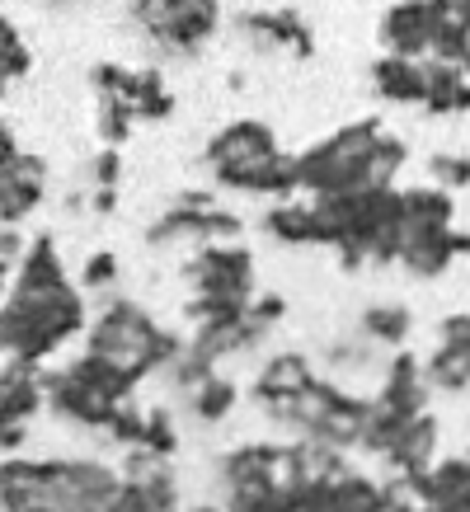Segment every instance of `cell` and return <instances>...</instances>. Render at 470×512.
I'll use <instances>...</instances> for the list:
<instances>
[{
	"label": "cell",
	"instance_id": "f1b7e54d",
	"mask_svg": "<svg viewBox=\"0 0 470 512\" xmlns=\"http://www.w3.org/2000/svg\"><path fill=\"white\" fill-rule=\"evenodd\" d=\"M452 249L456 254H470V231H452Z\"/></svg>",
	"mask_w": 470,
	"mask_h": 512
},
{
	"label": "cell",
	"instance_id": "83f0119b",
	"mask_svg": "<svg viewBox=\"0 0 470 512\" xmlns=\"http://www.w3.org/2000/svg\"><path fill=\"white\" fill-rule=\"evenodd\" d=\"M19 249H24V240H19L15 231H10V226H5V231H0V259H5V264H10V259H15Z\"/></svg>",
	"mask_w": 470,
	"mask_h": 512
},
{
	"label": "cell",
	"instance_id": "e0dca14e",
	"mask_svg": "<svg viewBox=\"0 0 470 512\" xmlns=\"http://www.w3.org/2000/svg\"><path fill=\"white\" fill-rule=\"evenodd\" d=\"M235 400H240V390H235V381H226V376H207L203 386L188 395V404H193V414L203 423H221L226 414L235 409Z\"/></svg>",
	"mask_w": 470,
	"mask_h": 512
},
{
	"label": "cell",
	"instance_id": "d4e9b609",
	"mask_svg": "<svg viewBox=\"0 0 470 512\" xmlns=\"http://www.w3.org/2000/svg\"><path fill=\"white\" fill-rule=\"evenodd\" d=\"M90 174H94V184H99V188H118V174H123V156H118L113 146H104V151L94 156Z\"/></svg>",
	"mask_w": 470,
	"mask_h": 512
},
{
	"label": "cell",
	"instance_id": "ac0fdd59",
	"mask_svg": "<svg viewBox=\"0 0 470 512\" xmlns=\"http://www.w3.org/2000/svg\"><path fill=\"white\" fill-rule=\"evenodd\" d=\"M409 329H414V320H409L405 306H367V311H362V334H367V339H376V343H391V348H400Z\"/></svg>",
	"mask_w": 470,
	"mask_h": 512
},
{
	"label": "cell",
	"instance_id": "277c9868",
	"mask_svg": "<svg viewBox=\"0 0 470 512\" xmlns=\"http://www.w3.org/2000/svg\"><path fill=\"white\" fill-rule=\"evenodd\" d=\"M184 278L193 282V296H217L231 306H254V259L240 245H198V254L184 264Z\"/></svg>",
	"mask_w": 470,
	"mask_h": 512
},
{
	"label": "cell",
	"instance_id": "3957f363",
	"mask_svg": "<svg viewBox=\"0 0 470 512\" xmlns=\"http://www.w3.org/2000/svg\"><path fill=\"white\" fill-rule=\"evenodd\" d=\"M386 137L376 118L339 127L334 137L297 156V179L311 198H334V193H362L372 188V156L376 141Z\"/></svg>",
	"mask_w": 470,
	"mask_h": 512
},
{
	"label": "cell",
	"instance_id": "7402d4cb",
	"mask_svg": "<svg viewBox=\"0 0 470 512\" xmlns=\"http://www.w3.org/2000/svg\"><path fill=\"white\" fill-rule=\"evenodd\" d=\"M174 442H179V433H174V419L165 414V409H151V414H146V433H141V447L156 451V456H165V461H170V456H174Z\"/></svg>",
	"mask_w": 470,
	"mask_h": 512
},
{
	"label": "cell",
	"instance_id": "5b68a950",
	"mask_svg": "<svg viewBox=\"0 0 470 512\" xmlns=\"http://www.w3.org/2000/svg\"><path fill=\"white\" fill-rule=\"evenodd\" d=\"M381 47L386 57H409V62H428L433 57V15L428 0H400L381 15Z\"/></svg>",
	"mask_w": 470,
	"mask_h": 512
},
{
	"label": "cell",
	"instance_id": "cb8c5ba5",
	"mask_svg": "<svg viewBox=\"0 0 470 512\" xmlns=\"http://www.w3.org/2000/svg\"><path fill=\"white\" fill-rule=\"evenodd\" d=\"M438 343H447V348H466L470 353V311L447 315V320L438 325Z\"/></svg>",
	"mask_w": 470,
	"mask_h": 512
},
{
	"label": "cell",
	"instance_id": "d6986e66",
	"mask_svg": "<svg viewBox=\"0 0 470 512\" xmlns=\"http://www.w3.org/2000/svg\"><path fill=\"white\" fill-rule=\"evenodd\" d=\"M132 123H141L132 104H123V99H99V141H104V146L118 151L127 141V132H132Z\"/></svg>",
	"mask_w": 470,
	"mask_h": 512
},
{
	"label": "cell",
	"instance_id": "4fadbf2b",
	"mask_svg": "<svg viewBox=\"0 0 470 512\" xmlns=\"http://www.w3.org/2000/svg\"><path fill=\"white\" fill-rule=\"evenodd\" d=\"M372 85L381 99L391 104H423L428 99V80H423V62H409V57H381L372 66Z\"/></svg>",
	"mask_w": 470,
	"mask_h": 512
},
{
	"label": "cell",
	"instance_id": "9c48e42d",
	"mask_svg": "<svg viewBox=\"0 0 470 512\" xmlns=\"http://www.w3.org/2000/svg\"><path fill=\"white\" fill-rule=\"evenodd\" d=\"M423 80H428V99H423V109L433 113V118L470 113V76L461 71V66L428 57V62H423Z\"/></svg>",
	"mask_w": 470,
	"mask_h": 512
},
{
	"label": "cell",
	"instance_id": "9a60e30c",
	"mask_svg": "<svg viewBox=\"0 0 470 512\" xmlns=\"http://www.w3.org/2000/svg\"><path fill=\"white\" fill-rule=\"evenodd\" d=\"M456 202L447 188L423 184V188H405V231H452Z\"/></svg>",
	"mask_w": 470,
	"mask_h": 512
},
{
	"label": "cell",
	"instance_id": "f546056e",
	"mask_svg": "<svg viewBox=\"0 0 470 512\" xmlns=\"http://www.w3.org/2000/svg\"><path fill=\"white\" fill-rule=\"evenodd\" d=\"M0 296H10V264L0 259Z\"/></svg>",
	"mask_w": 470,
	"mask_h": 512
},
{
	"label": "cell",
	"instance_id": "ffe728a7",
	"mask_svg": "<svg viewBox=\"0 0 470 512\" xmlns=\"http://www.w3.org/2000/svg\"><path fill=\"white\" fill-rule=\"evenodd\" d=\"M409 146L400 137H381L376 141V156H372V188H395V174L405 170Z\"/></svg>",
	"mask_w": 470,
	"mask_h": 512
},
{
	"label": "cell",
	"instance_id": "6da1fadb",
	"mask_svg": "<svg viewBox=\"0 0 470 512\" xmlns=\"http://www.w3.org/2000/svg\"><path fill=\"white\" fill-rule=\"evenodd\" d=\"M80 329H85V306L71 292V282H62V287H24V282H15L10 296L0 301V357L5 362L33 367Z\"/></svg>",
	"mask_w": 470,
	"mask_h": 512
},
{
	"label": "cell",
	"instance_id": "8fae6325",
	"mask_svg": "<svg viewBox=\"0 0 470 512\" xmlns=\"http://www.w3.org/2000/svg\"><path fill=\"white\" fill-rule=\"evenodd\" d=\"M456 231V226H452ZM452 231H405V245H400V264L414 273V278L433 282L452 268L456 249H452Z\"/></svg>",
	"mask_w": 470,
	"mask_h": 512
},
{
	"label": "cell",
	"instance_id": "8992f818",
	"mask_svg": "<svg viewBox=\"0 0 470 512\" xmlns=\"http://www.w3.org/2000/svg\"><path fill=\"white\" fill-rule=\"evenodd\" d=\"M43 174L47 165L38 156H24L0 165V226H15L19 217H29L33 207L43 202Z\"/></svg>",
	"mask_w": 470,
	"mask_h": 512
},
{
	"label": "cell",
	"instance_id": "52a82bcc",
	"mask_svg": "<svg viewBox=\"0 0 470 512\" xmlns=\"http://www.w3.org/2000/svg\"><path fill=\"white\" fill-rule=\"evenodd\" d=\"M240 33L250 38L254 47H264V52H292V57H311L315 43H311V29H306V19L297 10H268V15H240L235 19Z\"/></svg>",
	"mask_w": 470,
	"mask_h": 512
},
{
	"label": "cell",
	"instance_id": "44dd1931",
	"mask_svg": "<svg viewBox=\"0 0 470 512\" xmlns=\"http://www.w3.org/2000/svg\"><path fill=\"white\" fill-rule=\"evenodd\" d=\"M428 174L438 179V188L456 193V188H470V156H452V151H438L428 160Z\"/></svg>",
	"mask_w": 470,
	"mask_h": 512
},
{
	"label": "cell",
	"instance_id": "484cf974",
	"mask_svg": "<svg viewBox=\"0 0 470 512\" xmlns=\"http://www.w3.org/2000/svg\"><path fill=\"white\" fill-rule=\"evenodd\" d=\"M250 315H254V320H264V325L273 329V325H278V320H282V315H287V301H282L278 292H268V296H254Z\"/></svg>",
	"mask_w": 470,
	"mask_h": 512
},
{
	"label": "cell",
	"instance_id": "7c38bea8",
	"mask_svg": "<svg viewBox=\"0 0 470 512\" xmlns=\"http://www.w3.org/2000/svg\"><path fill=\"white\" fill-rule=\"evenodd\" d=\"M386 461L400 470V480H405V475H423V470L438 466V419H433V414H419V419L400 433V442L391 447Z\"/></svg>",
	"mask_w": 470,
	"mask_h": 512
},
{
	"label": "cell",
	"instance_id": "4dcf8cb0",
	"mask_svg": "<svg viewBox=\"0 0 470 512\" xmlns=\"http://www.w3.org/2000/svg\"><path fill=\"white\" fill-rule=\"evenodd\" d=\"M193 512H226V508H193Z\"/></svg>",
	"mask_w": 470,
	"mask_h": 512
},
{
	"label": "cell",
	"instance_id": "4316f807",
	"mask_svg": "<svg viewBox=\"0 0 470 512\" xmlns=\"http://www.w3.org/2000/svg\"><path fill=\"white\" fill-rule=\"evenodd\" d=\"M90 207H94V217H109V212H118V188H99Z\"/></svg>",
	"mask_w": 470,
	"mask_h": 512
},
{
	"label": "cell",
	"instance_id": "30bf717a",
	"mask_svg": "<svg viewBox=\"0 0 470 512\" xmlns=\"http://www.w3.org/2000/svg\"><path fill=\"white\" fill-rule=\"evenodd\" d=\"M315 381H320V376L311 372V362L301 353H278L264 372H259V381H254V400L282 404V400H292V395H301V390H311Z\"/></svg>",
	"mask_w": 470,
	"mask_h": 512
},
{
	"label": "cell",
	"instance_id": "5bb4252c",
	"mask_svg": "<svg viewBox=\"0 0 470 512\" xmlns=\"http://www.w3.org/2000/svg\"><path fill=\"white\" fill-rule=\"evenodd\" d=\"M268 235L282 240V245H325V231H320V217H315V202H273L264 217Z\"/></svg>",
	"mask_w": 470,
	"mask_h": 512
},
{
	"label": "cell",
	"instance_id": "603a6c76",
	"mask_svg": "<svg viewBox=\"0 0 470 512\" xmlns=\"http://www.w3.org/2000/svg\"><path fill=\"white\" fill-rule=\"evenodd\" d=\"M113 282H118V259H113L109 249H99L90 264H85V273H80V287L99 292V287H113Z\"/></svg>",
	"mask_w": 470,
	"mask_h": 512
},
{
	"label": "cell",
	"instance_id": "7a4b0ae2",
	"mask_svg": "<svg viewBox=\"0 0 470 512\" xmlns=\"http://www.w3.org/2000/svg\"><path fill=\"white\" fill-rule=\"evenodd\" d=\"M207 165L217 174V184L240 188V193H268V198L287 202L301 188L297 156H282L273 127L254 123V118L221 127L207 141Z\"/></svg>",
	"mask_w": 470,
	"mask_h": 512
},
{
	"label": "cell",
	"instance_id": "ba28073f",
	"mask_svg": "<svg viewBox=\"0 0 470 512\" xmlns=\"http://www.w3.org/2000/svg\"><path fill=\"white\" fill-rule=\"evenodd\" d=\"M428 395H433V386L423 376V362L414 353H395L376 400L386 404V409H395L400 419H419V414H428Z\"/></svg>",
	"mask_w": 470,
	"mask_h": 512
},
{
	"label": "cell",
	"instance_id": "2e32d148",
	"mask_svg": "<svg viewBox=\"0 0 470 512\" xmlns=\"http://www.w3.org/2000/svg\"><path fill=\"white\" fill-rule=\"evenodd\" d=\"M423 376H428V386H433V390L466 395V390H470V353H466V348H447V343H438V348H433V357L423 362Z\"/></svg>",
	"mask_w": 470,
	"mask_h": 512
}]
</instances>
